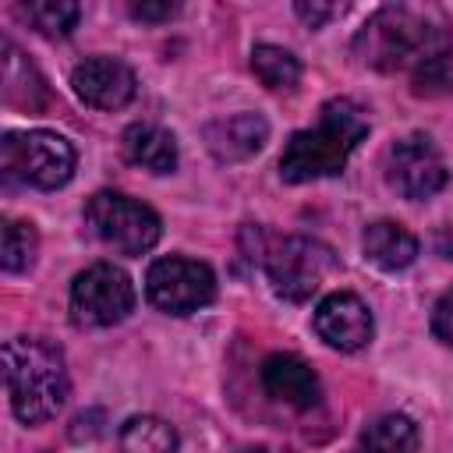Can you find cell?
Returning <instances> with one entry per match:
<instances>
[{"label":"cell","instance_id":"obj_1","mask_svg":"<svg viewBox=\"0 0 453 453\" xmlns=\"http://www.w3.org/2000/svg\"><path fill=\"white\" fill-rule=\"evenodd\" d=\"M354 50L365 64L379 71H414L425 60L449 50V32L435 7L389 4L365 21V28L354 39Z\"/></svg>","mask_w":453,"mask_h":453},{"label":"cell","instance_id":"obj_2","mask_svg":"<svg viewBox=\"0 0 453 453\" xmlns=\"http://www.w3.org/2000/svg\"><path fill=\"white\" fill-rule=\"evenodd\" d=\"M368 134V117L354 99H329L319 110L315 127L290 134L280 156V177L287 184H304L319 177H333L343 170L350 152Z\"/></svg>","mask_w":453,"mask_h":453},{"label":"cell","instance_id":"obj_3","mask_svg":"<svg viewBox=\"0 0 453 453\" xmlns=\"http://www.w3.org/2000/svg\"><path fill=\"white\" fill-rule=\"evenodd\" d=\"M4 382L14 418L25 425L50 421L71 389L64 354L53 343L32 336H14L4 343Z\"/></svg>","mask_w":453,"mask_h":453},{"label":"cell","instance_id":"obj_4","mask_svg":"<svg viewBox=\"0 0 453 453\" xmlns=\"http://www.w3.org/2000/svg\"><path fill=\"white\" fill-rule=\"evenodd\" d=\"M0 166L11 180L53 191L74 173V149L57 131H14L0 145Z\"/></svg>","mask_w":453,"mask_h":453},{"label":"cell","instance_id":"obj_5","mask_svg":"<svg viewBox=\"0 0 453 453\" xmlns=\"http://www.w3.org/2000/svg\"><path fill=\"white\" fill-rule=\"evenodd\" d=\"M85 223L92 226V234L120 251V255H142L149 251L156 241H159V216L138 202V198H127L120 191H99L88 198L85 205Z\"/></svg>","mask_w":453,"mask_h":453},{"label":"cell","instance_id":"obj_6","mask_svg":"<svg viewBox=\"0 0 453 453\" xmlns=\"http://www.w3.org/2000/svg\"><path fill=\"white\" fill-rule=\"evenodd\" d=\"M333 269H336L333 248H326L315 237H301V234L283 237L265 255L269 283L283 301H308Z\"/></svg>","mask_w":453,"mask_h":453},{"label":"cell","instance_id":"obj_7","mask_svg":"<svg viewBox=\"0 0 453 453\" xmlns=\"http://www.w3.org/2000/svg\"><path fill=\"white\" fill-rule=\"evenodd\" d=\"M145 294L166 315H191L216 297V276L205 262L170 255V258H156L149 265Z\"/></svg>","mask_w":453,"mask_h":453},{"label":"cell","instance_id":"obj_8","mask_svg":"<svg viewBox=\"0 0 453 453\" xmlns=\"http://www.w3.org/2000/svg\"><path fill=\"white\" fill-rule=\"evenodd\" d=\"M134 308V287L113 262H96L71 283V315L78 326H113Z\"/></svg>","mask_w":453,"mask_h":453},{"label":"cell","instance_id":"obj_9","mask_svg":"<svg viewBox=\"0 0 453 453\" xmlns=\"http://www.w3.org/2000/svg\"><path fill=\"white\" fill-rule=\"evenodd\" d=\"M386 177L389 184L403 195V198H432L435 191L446 188L449 180V170H446V159L442 152L432 145V138L425 134H407L400 138L389 156H386Z\"/></svg>","mask_w":453,"mask_h":453},{"label":"cell","instance_id":"obj_10","mask_svg":"<svg viewBox=\"0 0 453 453\" xmlns=\"http://www.w3.org/2000/svg\"><path fill=\"white\" fill-rule=\"evenodd\" d=\"M71 85L78 92L81 103L96 106V110H120L134 99V71L124 60L113 57H92L81 60L71 74Z\"/></svg>","mask_w":453,"mask_h":453},{"label":"cell","instance_id":"obj_11","mask_svg":"<svg viewBox=\"0 0 453 453\" xmlns=\"http://www.w3.org/2000/svg\"><path fill=\"white\" fill-rule=\"evenodd\" d=\"M372 311L357 294H329L315 308V333L336 350H361L372 340Z\"/></svg>","mask_w":453,"mask_h":453},{"label":"cell","instance_id":"obj_12","mask_svg":"<svg viewBox=\"0 0 453 453\" xmlns=\"http://www.w3.org/2000/svg\"><path fill=\"white\" fill-rule=\"evenodd\" d=\"M262 386L269 396L297 407V411H311L322 396L319 375L311 372L308 361H301L297 354H273L262 361Z\"/></svg>","mask_w":453,"mask_h":453},{"label":"cell","instance_id":"obj_13","mask_svg":"<svg viewBox=\"0 0 453 453\" xmlns=\"http://www.w3.org/2000/svg\"><path fill=\"white\" fill-rule=\"evenodd\" d=\"M265 138H269V124L262 113H234L205 127V145L219 163H241L255 156L265 145Z\"/></svg>","mask_w":453,"mask_h":453},{"label":"cell","instance_id":"obj_14","mask_svg":"<svg viewBox=\"0 0 453 453\" xmlns=\"http://www.w3.org/2000/svg\"><path fill=\"white\" fill-rule=\"evenodd\" d=\"M120 145H124V156L142 170L170 173L177 166V142L170 131H163L156 124H131L124 131Z\"/></svg>","mask_w":453,"mask_h":453},{"label":"cell","instance_id":"obj_15","mask_svg":"<svg viewBox=\"0 0 453 453\" xmlns=\"http://www.w3.org/2000/svg\"><path fill=\"white\" fill-rule=\"evenodd\" d=\"M365 255L379 265V269H407L418 258V241L407 226L393 223V219H379L372 226H365Z\"/></svg>","mask_w":453,"mask_h":453},{"label":"cell","instance_id":"obj_16","mask_svg":"<svg viewBox=\"0 0 453 453\" xmlns=\"http://www.w3.org/2000/svg\"><path fill=\"white\" fill-rule=\"evenodd\" d=\"M4 96H7V103L28 106V110H39L46 103L42 78L35 74V67L11 42H4Z\"/></svg>","mask_w":453,"mask_h":453},{"label":"cell","instance_id":"obj_17","mask_svg":"<svg viewBox=\"0 0 453 453\" xmlns=\"http://www.w3.org/2000/svg\"><path fill=\"white\" fill-rule=\"evenodd\" d=\"M361 453H418V428L403 414H382L361 432Z\"/></svg>","mask_w":453,"mask_h":453},{"label":"cell","instance_id":"obj_18","mask_svg":"<svg viewBox=\"0 0 453 453\" xmlns=\"http://www.w3.org/2000/svg\"><path fill=\"white\" fill-rule=\"evenodd\" d=\"M120 449L124 453H173L177 432L156 414H134L120 428Z\"/></svg>","mask_w":453,"mask_h":453},{"label":"cell","instance_id":"obj_19","mask_svg":"<svg viewBox=\"0 0 453 453\" xmlns=\"http://www.w3.org/2000/svg\"><path fill=\"white\" fill-rule=\"evenodd\" d=\"M251 71L265 88H294L301 78V60L283 46H255L251 50Z\"/></svg>","mask_w":453,"mask_h":453},{"label":"cell","instance_id":"obj_20","mask_svg":"<svg viewBox=\"0 0 453 453\" xmlns=\"http://www.w3.org/2000/svg\"><path fill=\"white\" fill-rule=\"evenodd\" d=\"M35 248H39V241H35L32 223H25V219H7V223H4L0 265H4L7 273H21V269H28V265L35 262Z\"/></svg>","mask_w":453,"mask_h":453},{"label":"cell","instance_id":"obj_21","mask_svg":"<svg viewBox=\"0 0 453 453\" xmlns=\"http://www.w3.org/2000/svg\"><path fill=\"white\" fill-rule=\"evenodd\" d=\"M25 18L42 35H67L78 25L81 7L71 0H35V4H25Z\"/></svg>","mask_w":453,"mask_h":453},{"label":"cell","instance_id":"obj_22","mask_svg":"<svg viewBox=\"0 0 453 453\" xmlns=\"http://www.w3.org/2000/svg\"><path fill=\"white\" fill-rule=\"evenodd\" d=\"M414 81V92L418 96H442V92H453V46L432 60H425L421 67H414L411 74Z\"/></svg>","mask_w":453,"mask_h":453},{"label":"cell","instance_id":"obj_23","mask_svg":"<svg viewBox=\"0 0 453 453\" xmlns=\"http://www.w3.org/2000/svg\"><path fill=\"white\" fill-rule=\"evenodd\" d=\"M432 333L446 343V347H453V287L435 301V308H432Z\"/></svg>","mask_w":453,"mask_h":453},{"label":"cell","instance_id":"obj_24","mask_svg":"<svg viewBox=\"0 0 453 453\" xmlns=\"http://www.w3.org/2000/svg\"><path fill=\"white\" fill-rule=\"evenodd\" d=\"M131 14L134 18H142V21H166V18H173L177 14V4H170V0H163V4H131Z\"/></svg>","mask_w":453,"mask_h":453},{"label":"cell","instance_id":"obj_25","mask_svg":"<svg viewBox=\"0 0 453 453\" xmlns=\"http://www.w3.org/2000/svg\"><path fill=\"white\" fill-rule=\"evenodd\" d=\"M294 11H297V18H301L308 28H319L322 21H329V18L336 14V7H333V4H304V0H301Z\"/></svg>","mask_w":453,"mask_h":453},{"label":"cell","instance_id":"obj_26","mask_svg":"<svg viewBox=\"0 0 453 453\" xmlns=\"http://www.w3.org/2000/svg\"><path fill=\"white\" fill-rule=\"evenodd\" d=\"M244 453H276V449H265V446H255V449H244Z\"/></svg>","mask_w":453,"mask_h":453}]
</instances>
